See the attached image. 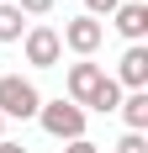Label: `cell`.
<instances>
[{"instance_id": "cell-1", "label": "cell", "mask_w": 148, "mask_h": 153, "mask_svg": "<svg viewBox=\"0 0 148 153\" xmlns=\"http://www.w3.org/2000/svg\"><path fill=\"white\" fill-rule=\"evenodd\" d=\"M37 122H43L48 137H58V143L85 137V111L74 106V100H43V106H37Z\"/></svg>"}, {"instance_id": "cell-2", "label": "cell", "mask_w": 148, "mask_h": 153, "mask_svg": "<svg viewBox=\"0 0 148 153\" xmlns=\"http://www.w3.org/2000/svg\"><path fill=\"white\" fill-rule=\"evenodd\" d=\"M37 106H43V95H37V85L21 74H0V116H16V122H27V116H37Z\"/></svg>"}, {"instance_id": "cell-3", "label": "cell", "mask_w": 148, "mask_h": 153, "mask_svg": "<svg viewBox=\"0 0 148 153\" xmlns=\"http://www.w3.org/2000/svg\"><path fill=\"white\" fill-rule=\"evenodd\" d=\"M21 48H27V63H32V69H53L58 53H64V42H58V32H53V27H27Z\"/></svg>"}, {"instance_id": "cell-4", "label": "cell", "mask_w": 148, "mask_h": 153, "mask_svg": "<svg viewBox=\"0 0 148 153\" xmlns=\"http://www.w3.org/2000/svg\"><path fill=\"white\" fill-rule=\"evenodd\" d=\"M101 37H106V27H101V21H90V16H74L69 27H64V37H58V42H64V48H74L79 58H90V53L101 48Z\"/></svg>"}, {"instance_id": "cell-5", "label": "cell", "mask_w": 148, "mask_h": 153, "mask_svg": "<svg viewBox=\"0 0 148 153\" xmlns=\"http://www.w3.org/2000/svg\"><path fill=\"white\" fill-rule=\"evenodd\" d=\"M111 27L127 37V48H132V42H143V37H148V5H143V0L117 5V11H111Z\"/></svg>"}, {"instance_id": "cell-6", "label": "cell", "mask_w": 148, "mask_h": 153, "mask_svg": "<svg viewBox=\"0 0 148 153\" xmlns=\"http://www.w3.org/2000/svg\"><path fill=\"white\" fill-rule=\"evenodd\" d=\"M117 85H127V90H148V48H143V42H132L127 53H122Z\"/></svg>"}, {"instance_id": "cell-7", "label": "cell", "mask_w": 148, "mask_h": 153, "mask_svg": "<svg viewBox=\"0 0 148 153\" xmlns=\"http://www.w3.org/2000/svg\"><path fill=\"white\" fill-rule=\"evenodd\" d=\"M101 79H106V74H101V63H74V69H69V100H74L79 111H85L90 90H95Z\"/></svg>"}, {"instance_id": "cell-8", "label": "cell", "mask_w": 148, "mask_h": 153, "mask_svg": "<svg viewBox=\"0 0 148 153\" xmlns=\"http://www.w3.org/2000/svg\"><path fill=\"white\" fill-rule=\"evenodd\" d=\"M117 111H122V122H127V132H143L148 127V90H132Z\"/></svg>"}, {"instance_id": "cell-9", "label": "cell", "mask_w": 148, "mask_h": 153, "mask_svg": "<svg viewBox=\"0 0 148 153\" xmlns=\"http://www.w3.org/2000/svg\"><path fill=\"white\" fill-rule=\"evenodd\" d=\"M90 111H101V116H111V111L122 106V85L117 79H101V85H95V90H90V100H85Z\"/></svg>"}, {"instance_id": "cell-10", "label": "cell", "mask_w": 148, "mask_h": 153, "mask_svg": "<svg viewBox=\"0 0 148 153\" xmlns=\"http://www.w3.org/2000/svg\"><path fill=\"white\" fill-rule=\"evenodd\" d=\"M21 37H27V16L11 0H0V42H21Z\"/></svg>"}, {"instance_id": "cell-11", "label": "cell", "mask_w": 148, "mask_h": 153, "mask_svg": "<svg viewBox=\"0 0 148 153\" xmlns=\"http://www.w3.org/2000/svg\"><path fill=\"white\" fill-rule=\"evenodd\" d=\"M11 5L21 16H48V11H53V0H11Z\"/></svg>"}, {"instance_id": "cell-12", "label": "cell", "mask_w": 148, "mask_h": 153, "mask_svg": "<svg viewBox=\"0 0 148 153\" xmlns=\"http://www.w3.org/2000/svg\"><path fill=\"white\" fill-rule=\"evenodd\" d=\"M117 5H122V0H85V16H90V21H101V16H111Z\"/></svg>"}, {"instance_id": "cell-13", "label": "cell", "mask_w": 148, "mask_h": 153, "mask_svg": "<svg viewBox=\"0 0 148 153\" xmlns=\"http://www.w3.org/2000/svg\"><path fill=\"white\" fill-rule=\"evenodd\" d=\"M117 153H148V143H143V132H127V137L117 143Z\"/></svg>"}, {"instance_id": "cell-14", "label": "cell", "mask_w": 148, "mask_h": 153, "mask_svg": "<svg viewBox=\"0 0 148 153\" xmlns=\"http://www.w3.org/2000/svg\"><path fill=\"white\" fill-rule=\"evenodd\" d=\"M64 153H101V148H95V143H90V137H74V143H69V148H64Z\"/></svg>"}, {"instance_id": "cell-15", "label": "cell", "mask_w": 148, "mask_h": 153, "mask_svg": "<svg viewBox=\"0 0 148 153\" xmlns=\"http://www.w3.org/2000/svg\"><path fill=\"white\" fill-rule=\"evenodd\" d=\"M0 153H27V148H21V143H0Z\"/></svg>"}, {"instance_id": "cell-16", "label": "cell", "mask_w": 148, "mask_h": 153, "mask_svg": "<svg viewBox=\"0 0 148 153\" xmlns=\"http://www.w3.org/2000/svg\"><path fill=\"white\" fill-rule=\"evenodd\" d=\"M0 143H5V116H0Z\"/></svg>"}]
</instances>
